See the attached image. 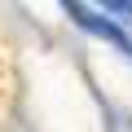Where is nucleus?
Masks as SVG:
<instances>
[{
    "label": "nucleus",
    "mask_w": 132,
    "mask_h": 132,
    "mask_svg": "<svg viewBox=\"0 0 132 132\" xmlns=\"http://www.w3.org/2000/svg\"><path fill=\"white\" fill-rule=\"evenodd\" d=\"M106 5H114V9H132V0H106Z\"/></svg>",
    "instance_id": "f257e3e1"
}]
</instances>
